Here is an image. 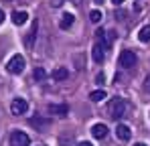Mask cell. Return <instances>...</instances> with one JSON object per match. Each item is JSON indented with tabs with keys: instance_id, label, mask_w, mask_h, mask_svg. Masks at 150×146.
<instances>
[{
	"instance_id": "14",
	"label": "cell",
	"mask_w": 150,
	"mask_h": 146,
	"mask_svg": "<svg viewBox=\"0 0 150 146\" xmlns=\"http://www.w3.org/2000/svg\"><path fill=\"white\" fill-rule=\"evenodd\" d=\"M138 39H140L142 43H148V41H150V24H146V26H142V28H140Z\"/></svg>"
},
{
	"instance_id": "24",
	"label": "cell",
	"mask_w": 150,
	"mask_h": 146,
	"mask_svg": "<svg viewBox=\"0 0 150 146\" xmlns=\"http://www.w3.org/2000/svg\"><path fill=\"white\" fill-rule=\"evenodd\" d=\"M79 146H93V144H91V142H81Z\"/></svg>"
},
{
	"instance_id": "17",
	"label": "cell",
	"mask_w": 150,
	"mask_h": 146,
	"mask_svg": "<svg viewBox=\"0 0 150 146\" xmlns=\"http://www.w3.org/2000/svg\"><path fill=\"white\" fill-rule=\"evenodd\" d=\"M33 75H35V79H37V81H41V79H45V77H47V71H45L43 67H37Z\"/></svg>"
},
{
	"instance_id": "16",
	"label": "cell",
	"mask_w": 150,
	"mask_h": 146,
	"mask_svg": "<svg viewBox=\"0 0 150 146\" xmlns=\"http://www.w3.org/2000/svg\"><path fill=\"white\" fill-rule=\"evenodd\" d=\"M30 124H33L35 128H45V126H49V120H41V118H30Z\"/></svg>"
},
{
	"instance_id": "3",
	"label": "cell",
	"mask_w": 150,
	"mask_h": 146,
	"mask_svg": "<svg viewBox=\"0 0 150 146\" xmlns=\"http://www.w3.org/2000/svg\"><path fill=\"white\" fill-rule=\"evenodd\" d=\"M10 110H12L14 116H25L26 112H28V101L23 99V97H14L12 103H10Z\"/></svg>"
},
{
	"instance_id": "12",
	"label": "cell",
	"mask_w": 150,
	"mask_h": 146,
	"mask_svg": "<svg viewBox=\"0 0 150 146\" xmlns=\"http://www.w3.org/2000/svg\"><path fill=\"white\" fill-rule=\"evenodd\" d=\"M75 23V16L71 14V12H65L63 16H61V23H59V26L63 28V30H67V28H71Z\"/></svg>"
},
{
	"instance_id": "10",
	"label": "cell",
	"mask_w": 150,
	"mask_h": 146,
	"mask_svg": "<svg viewBox=\"0 0 150 146\" xmlns=\"http://www.w3.org/2000/svg\"><path fill=\"white\" fill-rule=\"evenodd\" d=\"M116 136H118L120 140H130V136H132L130 126H126V124H118V128H116Z\"/></svg>"
},
{
	"instance_id": "18",
	"label": "cell",
	"mask_w": 150,
	"mask_h": 146,
	"mask_svg": "<svg viewBox=\"0 0 150 146\" xmlns=\"http://www.w3.org/2000/svg\"><path fill=\"white\" fill-rule=\"evenodd\" d=\"M89 21H91V23H100L101 21V12L100 10H91V12H89Z\"/></svg>"
},
{
	"instance_id": "5",
	"label": "cell",
	"mask_w": 150,
	"mask_h": 146,
	"mask_svg": "<svg viewBox=\"0 0 150 146\" xmlns=\"http://www.w3.org/2000/svg\"><path fill=\"white\" fill-rule=\"evenodd\" d=\"M136 61H138V57H136L134 51H122V55H120V67L130 69V67L136 65Z\"/></svg>"
},
{
	"instance_id": "9",
	"label": "cell",
	"mask_w": 150,
	"mask_h": 146,
	"mask_svg": "<svg viewBox=\"0 0 150 146\" xmlns=\"http://www.w3.org/2000/svg\"><path fill=\"white\" fill-rule=\"evenodd\" d=\"M49 114H53V116H67V114H69V108H67L65 103H51Z\"/></svg>"
},
{
	"instance_id": "20",
	"label": "cell",
	"mask_w": 150,
	"mask_h": 146,
	"mask_svg": "<svg viewBox=\"0 0 150 146\" xmlns=\"http://www.w3.org/2000/svg\"><path fill=\"white\" fill-rule=\"evenodd\" d=\"M144 89H146V91L150 94V75L146 77V79H144Z\"/></svg>"
},
{
	"instance_id": "2",
	"label": "cell",
	"mask_w": 150,
	"mask_h": 146,
	"mask_svg": "<svg viewBox=\"0 0 150 146\" xmlns=\"http://www.w3.org/2000/svg\"><path fill=\"white\" fill-rule=\"evenodd\" d=\"M23 69H25V57L23 55H12L6 63V71L12 73V75H18V73H23Z\"/></svg>"
},
{
	"instance_id": "21",
	"label": "cell",
	"mask_w": 150,
	"mask_h": 146,
	"mask_svg": "<svg viewBox=\"0 0 150 146\" xmlns=\"http://www.w3.org/2000/svg\"><path fill=\"white\" fill-rule=\"evenodd\" d=\"M103 79H105V75H103V73H100V75L96 77V81H98V83H103Z\"/></svg>"
},
{
	"instance_id": "26",
	"label": "cell",
	"mask_w": 150,
	"mask_h": 146,
	"mask_svg": "<svg viewBox=\"0 0 150 146\" xmlns=\"http://www.w3.org/2000/svg\"><path fill=\"white\" fill-rule=\"evenodd\" d=\"M134 146H146V144H142V142H140V144H134Z\"/></svg>"
},
{
	"instance_id": "1",
	"label": "cell",
	"mask_w": 150,
	"mask_h": 146,
	"mask_svg": "<svg viewBox=\"0 0 150 146\" xmlns=\"http://www.w3.org/2000/svg\"><path fill=\"white\" fill-rule=\"evenodd\" d=\"M108 110H110V114H112L114 120H120V118H124V116H126L128 103H126V99H122V97H114V99L110 101Z\"/></svg>"
},
{
	"instance_id": "7",
	"label": "cell",
	"mask_w": 150,
	"mask_h": 146,
	"mask_svg": "<svg viewBox=\"0 0 150 146\" xmlns=\"http://www.w3.org/2000/svg\"><path fill=\"white\" fill-rule=\"evenodd\" d=\"M91 57H93V61L96 63H103V57H105V47L101 45V43H96L93 49H91Z\"/></svg>"
},
{
	"instance_id": "15",
	"label": "cell",
	"mask_w": 150,
	"mask_h": 146,
	"mask_svg": "<svg viewBox=\"0 0 150 146\" xmlns=\"http://www.w3.org/2000/svg\"><path fill=\"white\" fill-rule=\"evenodd\" d=\"M89 99L91 101H101V99H105V91L103 89H96V91L89 94Z\"/></svg>"
},
{
	"instance_id": "11",
	"label": "cell",
	"mask_w": 150,
	"mask_h": 146,
	"mask_svg": "<svg viewBox=\"0 0 150 146\" xmlns=\"http://www.w3.org/2000/svg\"><path fill=\"white\" fill-rule=\"evenodd\" d=\"M26 21H28V14H26L25 10H16V12H12V23L16 24V26H23Z\"/></svg>"
},
{
	"instance_id": "8",
	"label": "cell",
	"mask_w": 150,
	"mask_h": 146,
	"mask_svg": "<svg viewBox=\"0 0 150 146\" xmlns=\"http://www.w3.org/2000/svg\"><path fill=\"white\" fill-rule=\"evenodd\" d=\"M91 136L98 138V140L105 138V136H108V126H105V124H93V126H91Z\"/></svg>"
},
{
	"instance_id": "25",
	"label": "cell",
	"mask_w": 150,
	"mask_h": 146,
	"mask_svg": "<svg viewBox=\"0 0 150 146\" xmlns=\"http://www.w3.org/2000/svg\"><path fill=\"white\" fill-rule=\"evenodd\" d=\"M96 2H98V4H103V0H96Z\"/></svg>"
},
{
	"instance_id": "13",
	"label": "cell",
	"mask_w": 150,
	"mask_h": 146,
	"mask_svg": "<svg viewBox=\"0 0 150 146\" xmlns=\"http://www.w3.org/2000/svg\"><path fill=\"white\" fill-rule=\"evenodd\" d=\"M69 77V69L67 67H57L55 71H53V79L55 81H65Z\"/></svg>"
},
{
	"instance_id": "4",
	"label": "cell",
	"mask_w": 150,
	"mask_h": 146,
	"mask_svg": "<svg viewBox=\"0 0 150 146\" xmlns=\"http://www.w3.org/2000/svg\"><path fill=\"white\" fill-rule=\"evenodd\" d=\"M28 144H30L28 134L21 132V130H12V134H10V146H28Z\"/></svg>"
},
{
	"instance_id": "22",
	"label": "cell",
	"mask_w": 150,
	"mask_h": 146,
	"mask_svg": "<svg viewBox=\"0 0 150 146\" xmlns=\"http://www.w3.org/2000/svg\"><path fill=\"white\" fill-rule=\"evenodd\" d=\"M4 18H6V16H4V12H2V10H0V24L4 23Z\"/></svg>"
},
{
	"instance_id": "6",
	"label": "cell",
	"mask_w": 150,
	"mask_h": 146,
	"mask_svg": "<svg viewBox=\"0 0 150 146\" xmlns=\"http://www.w3.org/2000/svg\"><path fill=\"white\" fill-rule=\"evenodd\" d=\"M37 30H39V23H37V21H33V24H30V30L25 35V47H26V49H33V47H35Z\"/></svg>"
},
{
	"instance_id": "19",
	"label": "cell",
	"mask_w": 150,
	"mask_h": 146,
	"mask_svg": "<svg viewBox=\"0 0 150 146\" xmlns=\"http://www.w3.org/2000/svg\"><path fill=\"white\" fill-rule=\"evenodd\" d=\"M51 2V6H53V8H59V6H63V2H65V0H49Z\"/></svg>"
},
{
	"instance_id": "23",
	"label": "cell",
	"mask_w": 150,
	"mask_h": 146,
	"mask_svg": "<svg viewBox=\"0 0 150 146\" xmlns=\"http://www.w3.org/2000/svg\"><path fill=\"white\" fill-rule=\"evenodd\" d=\"M112 2H114V4H116V6H120V4H122V2H124V0H112Z\"/></svg>"
}]
</instances>
